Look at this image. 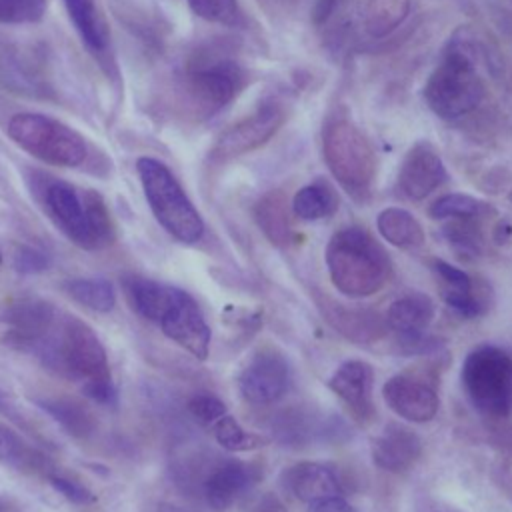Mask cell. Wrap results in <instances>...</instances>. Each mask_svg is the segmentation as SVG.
<instances>
[{"label":"cell","mask_w":512,"mask_h":512,"mask_svg":"<svg viewBox=\"0 0 512 512\" xmlns=\"http://www.w3.org/2000/svg\"><path fill=\"white\" fill-rule=\"evenodd\" d=\"M132 308L198 360L210 352V326L196 300L182 288L142 276L122 278Z\"/></svg>","instance_id":"1"},{"label":"cell","mask_w":512,"mask_h":512,"mask_svg":"<svg viewBox=\"0 0 512 512\" xmlns=\"http://www.w3.org/2000/svg\"><path fill=\"white\" fill-rule=\"evenodd\" d=\"M480 44L466 30H458L448 40L440 64L424 86L428 108L444 118L456 120L478 108L486 88L478 74Z\"/></svg>","instance_id":"2"},{"label":"cell","mask_w":512,"mask_h":512,"mask_svg":"<svg viewBox=\"0 0 512 512\" xmlns=\"http://www.w3.org/2000/svg\"><path fill=\"white\" fill-rule=\"evenodd\" d=\"M324 260L332 284L350 298L376 294L392 274L386 250L360 226L338 230L326 244Z\"/></svg>","instance_id":"3"},{"label":"cell","mask_w":512,"mask_h":512,"mask_svg":"<svg viewBox=\"0 0 512 512\" xmlns=\"http://www.w3.org/2000/svg\"><path fill=\"white\" fill-rule=\"evenodd\" d=\"M46 208L58 228L80 248L98 250L112 242V218L104 198L94 190H80L64 180L48 184Z\"/></svg>","instance_id":"4"},{"label":"cell","mask_w":512,"mask_h":512,"mask_svg":"<svg viewBox=\"0 0 512 512\" xmlns=\"http://www.w3.org/2000/svg\"><path fill=\"white\" fill-rule=\"evenodd\" d=\"M136 172L158 224L182 244L198 242L204 234V220L170 168L152 156H142Z\"/></svg>","instance_id":"5"},{"label":"cell","mask_w":512,"mask_h":512,"mask_svg":"<svg viewBox=\"0 0 512 512\" xmlns=\"http://www.w3.org/2000/svg\"><path fill=\"white\" fill-rule=\"evenodd\" d=\"M324 162L336 182L354 200L368 196L374 174L376 154L366 134L342 114H332L322 130Z\"/></svg>","instance_id":"6"},{"label":"cell","mask_w":512,"mask_h":512,"mask_svg":"<svg viewBox=\"0 0 512 512\" xmlns=\"http://www.w3.org/2000/svg\"><path fill=\"white\" fill-rule=\"evenodd\" d=\"M40 360L82 386L112 376L98 334L78 318L62 320L38 350Z\"/></svg>","instance_id":"7"},{"label":"cell","mask_w":512,"mask_h":512,"mask_svg":"<svg viewBox=\"0 0 512 512\" xmlns=\"http://www.w3.org/2000/svg\"><path fill=\"white\" fill-rule=\"evenodd\" d=\"M462 388L468 402L484 416L512 414V354L494 344L472 348L462 364Z\"/></svg>","instance_id":"8"},{"label":"cell","mask_w":512,"mask_h":512,"mask_svg":"<svg viewBox=\"0 0 512 512\" xmlns=\"http://www.w3.org/2000/svg\"><path fill=\"white\" fill-rule=\"evenodd\" d=\"M8 136L30 156L52 166L74 168L88 156L86 140L68 124L38 112L14 114Z\"/></svg>","instance_id":"9"},{"label":"cell","mask_w":512,"mask_h":512,"mask_svg":"<svg viewBox=\"0 0 512 512\" xmlns=\"http://www.w3.org/2000/svg\"><path fill=\"white\" fill-rule=\"evenodd\" d=\"M246 82L242 66L222 56H202L188 64L184 74V92L194 108L212 116L234 100Z\"/></svg>","instance_id":"10"},{"label":"cell","mask_w":512,"mask_h":512,"mask_svg":"<svg viewBox=\"0 0 512 512\" xmlns=\"http://www.w3.org/2000/svg\"><path fill=\"white\" fill-rule=\"evenodd\" d=\"M292 384V368L286 356L276 348L256 350L238 374L242 398L254 406H266L280 400Z\"/></svg>","instance_id":"11"},{"label":"cell","mask_w":512,"mask_h":512,"mask_svg":"<svg viewBox=\"0 0 512 512\" xmlns=\"http://www.w3.org/2000/svg\"><path fill=\"white\" fill-rule=\"evenodd\" d=\"M284 106L278 100H266L254 114L242 118L220 134L214 146L218 160H230L266 144L284 122Z\"/></svg>","instance_id":"12"},{"label":"cell","mask_w":512,"mask_h":512,"mask_svg":"<svg viewBox=\"0 0 512 512\" xmlns=\"http://www.w3.org/2000/svg\"><path fill=\"white\" fill-rule=\"evenodd\" d=\"M386 406L408 422H430L440 408V396L432 382L414 372L390 376L382 386Z\"/></svg>","instance_id":"13"},{"label":"cell","mask_w":512,"mask_h":512,"mask_svg":"<svg viewBox=\"0 0 512 512\" xmlns=\"http://www.w3.org/2000/svg\"><path fill=\"white\" fill-rule=\"evenodd\" d=\"M8 324L6 338L14 348L32 350L38 354L42 344L56 328V310L40 298H18L4 314Z\"/></svg>","instance_id":"14"},{"label":"cell","mask_w":512,"mask_h":512,"mask_svg":"<svg viewBox=\"0 0 512 512\" xmlns=\"http://www.w3.org/2000/svg\"><path fill=\"white\" fill-rule=\"evenodd\" d=\"M446 168L430 142H416L402 158L398 192L408 200H422L446 180Z\"/></svg>","instance_id":"15"},{"label":"cell","mask_w":512,"mask_h":512,"mask_svg":"<svg viewBox=\"0 0 512 512\" xmlns=\"http://www.w3.org/2000/svg\"><path fill=\"white\" fill-rule=\"evenodd\" d=\"M326 386L344 402L358 422L372 420L374 408V368L366 360H346L328 378Z\"/></svg>","instance_id":"16"},{"label":"cell","mask_w":512,"mask_h":512,"mask_svg":"<svg viewBox=\"0 0 512 512\" xmlns=\"http://www.w3.org/2000/svg\"><path fill=\"white\" fill-rule=\"evenodd\" d=\"M422 448V440L412 428L398 422H388L380 434L372 438L370 456L374 466L380 470L400 474L418 462Z\"/></svg>","instance_id":"17"},{"label":"cell","mask_w":512,"mask_h":512,"mask_svg":"<svg viewBox=\"0 0 512 512\" xmlns=\"http://www.w3.org/2000/svg\"><path fill=\"white\" fill-rule=\"evenodd\" d=\"M280 482L288 494L308 504L342 496L340 476L328 462H296L282 472Z\"/></svg>","instance_id":"18"},{"label":"cell","mask_w":512,"mask_h":512,"mask_svg":"<svg viewBox=\"0 0 512 512\" xmlns=\"http://www.w3.org/2000/svg\"><path fill=\"white\" fill-rule=\"evenodd\" d=\"M260 480V468L242 462L230 460L212 470L204 482V496L212 510H228L242 494H246Z\"/></svg>","instance_id":"19"},{"label":"cell","mask_w":512,"mask_h":512,"mask_svg":"<svg viewBox=\"0 0 512 512\" xmlns=\"http://www.w3.org/2000/svg\"><path fill=\"white\" fill-rule=\"evenodd\" d=\"M320 312L326 322L344 338L364 344L382 338L388 332L386 318L368 308H350L334 300H320Z\"/></svg>","instance_id":"20"},{"label":"cell","mask_w":512,"mask_h":512,"mask_svg":"<svg viewBox=\"0 0 512 512\" xmlns=\"http://www.w3.org/2000/svg\"><path fill=\"white\" fill-rule=\"evenodd\" d=\"M434 272L440 280L442 300L456 314L464 318H476L488 310L490 304L476 288V282L464 270L444 260H434Z\"/></svg>","instance_id":"21"},{"label":"cell","mask_w":512,"mask_h":512,"mask_svg":"<svg viewBox=\"0 0 512 512\" xmlns=\"http://www.w3.org/2000/svg\"><path fill=\"white\" fill-rule=\"evenodd\" d=\"M434 302L420 292H412L394 300L386 312L388 330L396 336L422 334L434 318Z\"/></svg>","instance_id":"22"},{"label":"cell","mask_w":512,"mask_h":512,"mask_svg":"<svg viewBox=\"0 0 512 512\" xmlns=\"http://www.w3.org/2000/svg\"><path fill=\"white\" fill-rule=\"evenodd\" d=\"M376 226L380 236L392 246L408 250L424 244L420 222L404 208H384L376 218Z\"/></svg>","instance_id":"23"},{"label":"cell","mask_w":512,"mask_h":512,"mask_svg":"<svg viewBox=\"0 0 512 512\" xmlns=\"http://www.w3.org/2000/svg\"><path fill=\"white\" fill-rule=\"evenodd\" d=\"M68 16L82 36L86 48L94 54L108 50V32L104 20L98 12L96 0H64Z\"/></svg>","instance_id":"24"},{"label":"cell","mask_w":512,"mask_h":512,"mask_svg":"<svg viewBox=\"0 0 512 512\" xmlns=\"http://www.w3.org/2000/svg\"><path fill=\"white\" fill-rule=\"evenodd\" d=\"M256 222L268 240L276 246H286L292 240V226L286 212V198L282 190H272L256 204Z\"/></svg>","instance_id":"25"},{"label":"cell","mask_w":512,"mask_h":512,"mask_svg":"<svg viewBox=\"0 0 512 512\" xmlns=\"http://www.w3.org/2000/svg\"><path fill=\"white\" fill-rule=\"evenodd\" d=\"M410 0H366L362 6V28L374 38L392 34L408 16Z\"/></svg>","instance_id":"26"},{"label":"cell","mask_w":512,"mask_h":512,"mask_svg":"<svg viewBox=\"0 0 512 512\" xmlns=\"http://www.w3.org/2000/svg\"><path fill=\"white\" fill-rule=\"evenodd\" d=\"M336 208H338V196L334 188L324 180H316L312 184L302 186L292 200V210L302 220L328 218L336 212Z\"/></svg>","instance_id":"27"},{"label":"cell","mask_w":512,"mask_h":512,"mask_svg":"<svg viewBox=\"0 0 512 512\" xmlns=\"http://www.w3.org/2000/svg\"><path fill=\"white\" fill-rule=\"evenodd\" d=\"M44 412H48L60 428H64L70 436L86 438L94 432V418L92 414L72 398H52L38 402Z\"/></svg>","instance_id":"28"},{"label":"cell","mask_w":512,"mask_h":512,"mask_svg":"<svg viewBox=\"0 0 512 512\" xmlns=\"http://www.w3.org/2000/svg\"><path fill=\"white\" fill-rule=\"evenodd\" d=\"M490 204L478 200L470 194H444L430 206V216L434 220H480L482 216L490 214Z\"/></svg>","instance_id":"29"},{"label":"cell","mask_w":512,"mask_h":512,"mask_svg":"<svg viewBox=\"0 0 512 512\" xmlns=\"http://www.w3.org/2000/svg\"><path fill=\"white\" fill-rule=\"evenodd\" d=\"M66 292L80 304L96 312H110L114 308V288L104 278H72L64 284Z\"/></svg>","instance_id":"30"},{"label":"cell","mask_w":512,"mask_h":512,"mask_svg":"<svg viewBox=\"0 0 512 512\" xmlns=\"http://www.w3.org/2000/svg\"><path fill=\"white\" fill-rule=\"evenodd\" d=\"M212 432L216 442L230 450V452H246V450H256L262 448L266 444V438L256 434V432H248L244 430L238 420L230 414H224L220 420H216L212 424Z\"/></svg>","instance_id":"31"},{"label":"cell","mask_w":512,"mask_h":512,"mask_svg":"<svg viewBox=\"0 0 512 512\" xmlns=\"http://www.w3.org/2000/svg\"><path fill=\"white\" fill-rule=\"evenodd\" d=\"M450 248L464 260H472L482 252V232L478 220H452L442 228Z\"/></svg>","instance_id":"32"},{"label":"cell","mask_w":512,"mask_h":512,"mask_svg":"<svg viewBox=\"0 0 512 512\" xmlns=\"http://www.w3.org/2000/svg\"><path fill=\"white\" fill-rule=\"evenodd\" d=\"M40 460V456L10 428L0 424V462L2 464H10V466H28V468H36L40 464H36Z\"/></svg>","instance_id":"33"},{"label":"cell","mask_w":512,"mask_h":512,"mask_svg":"<svg viewBox=\"0 0 512 512\" xmlns=\"http://www.w3.org/2000/svg\"><path fill=\"white\" fill-rule=\"evenodd\" d=\"M48 0H0V24H34L46 12Z\"/></svg>","instance_id":"34"},{"label":"cell","mask_w":512,"mask_h":512,"mask_svg":"<svg viewBox=\"0 0 512 512\" xmlns=\"http://www.w3.org/2000/svg\"><path fill=\"white\" fill-rule=\"evenodd\" d=\"M188 4L202 20L224 26L240 22V6L236 0H188Z\"/></svg>","instance_id":"35"},{"label":"cell","mask_w":512,"mask_h":512,"mask_svg":"<svg viewBox=\"0 0 512 512\" xmlns=\"http://www.w3.org/2000/svg\"><path fill=\"white\" fill-rule=\"evenodd\" d=\"M188 412L192 418L204 426H212L224 414H228L226 404L214 394H196L188 402Z\"/></svg>","instance_id":"36"},{"label":"cell","mask_w":512,"mask_h":512,"mask_svg":"<svg viewBox=\"0 0 512 512\" xmlns=\"http://www.w3.org/2000/svg\"><path fill=\"white\" fill-rule=\"evenodd\" d=\"M50 264L48 254L36 246H22L14 256V266L20 274H38Z\"/></svg>","instance_id":"37"},{"label":"cell","mask_w":512,"mask_h":512,"mask_svg":"<svg viewBox=\"0 0 512 512\" xmlns=\"http://www.w3.org/2000/svg\"><path fill=\"white\" fill-rule=\"evenodd\" d=\"M396 344L402 354H430L442 348V340L426 332L412 334V336H396Z\"/></svg>","instance_id":"38"},{"label":"cell","mask_w":512,"mask_h":512,"mask_svg":"<svg viewBox=\"0 0 512 512\" xmlns=\"http://www.w3.org/2000/svg\"><path fill=\"white\" fill-rule=\"evenodd\" d=\"M50 484L64 496L68 498L70 502L74 504H90L96 500V496L84 488L82 484L74 482V480H68V478H62V476H50Z\"/></svg>","instance_id":"39"},{"label":"cell","mask_w":512,"mask_h":512,"mask_svg":"<svg viewBox=\"0 0 512 512\" xmlns=\"http://www.w3.org/2000/svg\"><path fill=\"white\" fill-rule=\"evenodd\" d=\"M310 512H356V510L342 496H334V498H324V500L312 502Z\"/></svg>","instance_id":"40"},{"label":"cell","mask_w":512,"mask_h":512,"mask_svg":"<svg viewBox=\"0 0 512 512\" xmlns=\"http://www.w3.org/2000/svg\"><path fill=\"white\" fill-rule=\"evenodd\" d=\"M252 512H288V508L280 498L268 494L266 498L260 500V504Z\"/></svg>","instance_id":"41"},{"label":"cell","mask_w":512,"mask_h":512,"mask_svg":"<svg viewBox=\"0 0 512 512\" xmlns=\"http://www.w3.org/2000/svg\"><path fill=\"white\" fill-rule=\"evenodd\" d=\"M336 4H338V0H318L316 6H314V20L316 22L326 20L334 12Z\"/></svg>","instance_id":"42"},{"label":"cell","mask_w":512,"mask_h":512,"mask_svg":"<svg viewBox=\"0 0 512 512\" xmlns=\"http://www.w3.org/2000/svg\"><path fill=\"white\" fill-rule=\"evenodd\" d=\"M0 262H2V254H0Z\"/></svg>","instance_id":"43"}]
</instances>
